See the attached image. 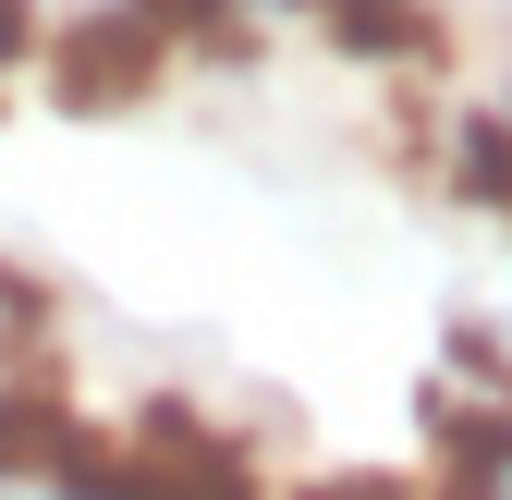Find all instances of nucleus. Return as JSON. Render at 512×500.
<instances>
[{
    "label": "nucleus",
    "instance_id": "1",
    "mask_svg": "<svg viewBox=\"0 0 512 500\" xmlns=\"http://www.w3.org/2000/svg\"><path fill=\"white\" fill-rule=\"evenodd\" d=\"M464 196H488V208H512V135H500V122H488V135H476V122H464Z\"/></svg>",
    "mask_w": 512,
    "mask_h": 500
},
{
    "label": "nucleus",
    "instance_id": "2",
    "mask_svg": "<svg viewBox=\"0 0 512 500\" xmlns=\"http://www.w3.org/2000/svg\"><path fill=\"white\" fill-rule=\"evenodd\" d=\"M25 49V0H0V61H13Z\"/></svg>",
    "mask_w": 512,
    "mask_h": 500
}]
</instances>
